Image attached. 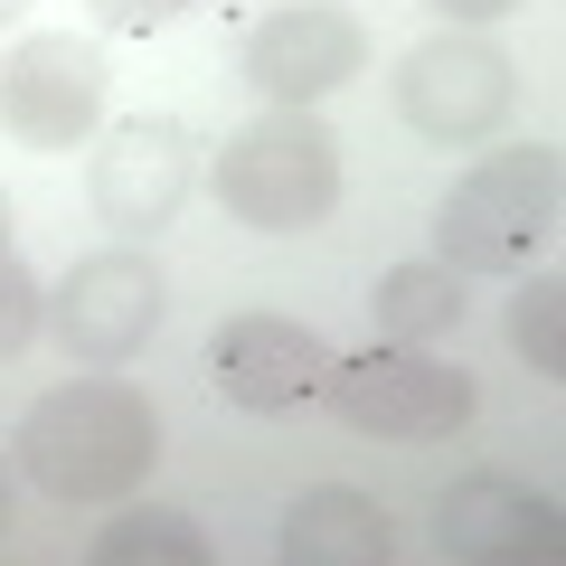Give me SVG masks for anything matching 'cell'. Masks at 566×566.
<instances>
[{"label": "cell", "mask_w": 566, "mask_h": 566, "mask_svg": "<svg viewBox=\"0 0 566 566\" xmlns=\"http://www.w3.org/2000/svg\"><path fill=\"white\" fill-rule=\"evenodd\" d=\"M444 29H482V20H510V10H528V0H424Z\"/></svg>", "instance_id": "obj_18"}, {"label": "cell", "mask_w": 566, "mask_h": 566, "mask_svg": "<svg viewBox=\"0 0 566 566\" xmlns=\"http://www.w3.org/2000/svg\"><path fill=\"white\" fill-rule=\"evenodd\" d=\"M95 10V29H123V39H151V29H170L189 10V0H85Z\"/></svg>", "instance_id": "obj_17"}, {"label": "cell", "mask_w": 566, "mask_h": 566, "mask_svg": "<svg viewBox=\"0 0 566 566\" xmlns=\"http://www.w3.org/2000/svg\"><path fill=\"white\" fill-rule=\"evenodd\" d=\"M322 397L349 434H378V444H444L472 424V378L444 368L424 340H378L359 359H331Z\"/></svg>", "instance_id": "obj_4"}, {"label": "cell", "mask_w": 566, "mask_h": 566, "mask_svg": "<svg viewBox=\"0 0 566 566\" xmlns=\"http://www.w3.org/2000/svg\"><path fill=\"white\" fill-rule=\"evenodd\" d=\"M520 104V66L482 39V29H434L424 48L397 57V114L416 142H444V151H472L491 142Z\"/></svg>", "instance_id": "obj_5"}, {"label": "cell", "mask_w": 566, "mask_h": 566, "mask_svg": "<svg viewBox=\"0 0 566 566\" xmlns=\"http://www.w3.org/2000/svg\"><path fill=\"white\" fill-rule=\"evenodd\" d=\"M39 322H48V293H39V274H29L10 245H0V368L20 359L29 340H39Z\"/></svg>", "instance_id": "obj_16"}, {"label": "cell", "mask_w": 566, "mask_h": 566, "mask_svg": "<svg viewBox=\"0 0 566 566\" xmlns=\"http://www.w3.org/2000/svg\"><path fill=\"white\" fill-rule=\"evenodd\" d=\"M547 245H557V151H547V142L482 151V161L444 189V208H434V255H444L453 274L520 283Z\"/></svg>", "instance_id": "obj_2"}, {"label": "cell", "mask_w": 566, "mask_h": 566, "mask_svg": "<svg viewBox=\"0 0 566 566\" xmlns=\"http://www.w3.org/2000/svg\"><path fill=\"white\" fill-rule=\"evenodd\" d=\"M0 528H10V472H0Z\"/></svg>", "instance_id": "obj_20"}, {"label": "cell", "mask_w": 566, "mask_h": 566, "mask_svg": "<svg viewBox=\"0 0 566 566\" xmlns=\"http://www.w3.org/2000/svg\"><path fill=\"white\" fill-rule=\"evenodd\" d=\"M10 453H20V472L66 510L76 501H123V491L151 482V463H161V416H151V397L123 387V378H66L20 416Z\"/></svg>", "instance_id": "obj_1"}, {"label": "cell", "mask_w": 566, "mask_h": 566, "mask_svg": "<svg viewBox=\"0 0 566 566\" xmlns=\"http://www.w3.org/2000/svg\"><path fill=\"white\" fill-rule=\"evenodd\" d=\"M322 331L312 322H283V312H237V322H218V340H208V378H218L227 406H245V416H293L303 397H322Z\"/></svg>", "instance_id": "obj_11"}, {"label": "cell", "mask_w": 566, "mask_h": 566, "mask_svg": "<svg viewBox=\"0 0 566 566\" xmlns=\"http://www.w3.org/2000/svg\"><path fill=\"white\" fill-rule=\"evenodd\" d=\"M368 312H378L387 340H444V331L463 322V274H453L444 255H406V264L378 274Z\"/></svg>", "instance_id": "obj_13"}, {"label": "cell", "mask_w": 566, "mask_h": 566, "mask_svg": "<svg viewBox=\"0 0 566 566\" xmlns=\"http://www.w3.org/2000/svg\"><path fill=\"white\" fill-rule=\"evenodd\" d=\"M218 208L255 237H303L340 208V133L312 104H274L218 151Z\"/></svg>", "instance_id": "obj_3"}, {"label": "cell", "mask_w": 566, "mask_h": 566, "mask_svg": "<svg viewBox=\"0 0 566 566\" xmlns=\"http://www.w3.org/2000/svg\"><path fill=\"white\" fill-rule=\"evenodd\" d=\"M161 312H170V283H161V264L142 255L133 237L76 255V264H66V283L48 293V331H57V349H66L76 368H123V359H142L151 331H161Z\"/></svg>", "instance_id": "obj_6"}, {"label": "cell", "mask_w": 566, "mask_h": 566, "mask_svg": "<svg viewBox=\"0 0 566 566\" xmlns=\"http://www.w3.org/2000/svg\"><path fill=\"white\" fill-rule=\"evenodd\" d=\"M237 66L264 104H322L368 66V29L349 20L340 0H283V10H264L245 29Z\"/></svg>", "instance_id": "obj_9"}, {"label": "cell", "mask_w": 566, "mask_h": 566, "mask_svg": "<svg viewBox=\"0 0 566 566\" xmlns=\"http://www.w3.org/2000/svg\"><path fill=\"white\" fill-rule=\"evenodd\" d=\"M274 547L293 566H387L397 557V520H387V501H368L359 482H312L303 501H283Z\"/></svg>", "instance_id": "obj_12"}, {"label": "cell", "mask_w": 566, "mask_h": 566, "mask_svg": "<svg viewBox=\"0 0 566 566\" xmlns=\"http://www.w3.org/2000/svg\"><path fill=\"white\" fill-rule=\"evenodd\" d=\"M510 349H520L538 378H557V368H566V283L538 274V264H528L520 293H510Z\"/></svg>", "instance_id": "obj_15"}, {"label": "cell", "mask_w": 566, "mask_h": 566, "mask_svg": "<svg viewBox=\"0 0 566 566\" xmlns=\"http://www.w3.org/2000/svg\"><path fill=\"white\" fill-rule=\"evenodd\" d=\"M0 123H10L29 151H76L104 123V48L76 39V29L20 39L10 66H0Z\"/></svg>", "instance_id": "obj_8"}, {"label": "cell", "mask_w": 566, "mask_h": 566, "mask_svg": "<svg viewBox=\"0 0 566 566\" xmlns=\"http://www.w3.org/2000/svg\"><path fill=\"white\" fill-rule=\"evenodd\" d=\"M85 557H95V566H199L208 538H199V520H189V510L133 501V510H114V520L95 528V547H85Z\"/></svg>", "instance_id": "obj_14"}, {"label": "cell", "mask_w": 566, "mask_h": 566, "mask_svg": "<svg viewBox=\"0 0 566 566\" xmlns=\"http://www.w3.org/2000/svg\"><path fill=\"white\" fill-rule=\"evenodd\" d=\"M566 547V520L547 491H528L520 472H463L434 501V557L453 566H547Z\"/></svg>", "instance_id": "obj_10"}, {"label": "cell", "mask_w": 566, "mask_h": 566, "mask_svg": "<svg viewBox=\"0 0 566 566\" xmlns=\"http://www.w3.org/2000/svg\"><path fill=\"white\" fill-rule=\"evenodd\" d=\"M0 245H10V199H0Z\"/></svg>", "instance_id": "obj_21"}, {"label": "cell", "mask_w": 566, "mask_h": 566, "mask_svg": "<svg viewBox=\"0 0 566 566\" xmlns=\"http://www.w3.org/2000/svg\"><path fill=\"white\" fill-rule=\"evenodd\" d=\"M189 189H199V142H189V123H170V114L114 123V133L95 142V161H85L95 218L114 227V237H133V245L161 237V227L189 208Z\"/></svg>", "instance_id": "obj_7"}, {"label": "cell", "mask_w": 566, "mask_h": 566, "mask_svg": "<svg viewBox=\"0 0 566 566\" xmlns=\"http://www.w3.org/2000/svg\"><path fill=\"white\" fill-rule=\"evenodd\" d=\"M10 20H29V0H0V29H10Z\"/></svg>", "instance_id": "obj_19"}]
</instances>
